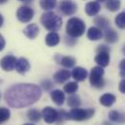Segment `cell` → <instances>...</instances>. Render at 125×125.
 <instances>
[{
  "mask_svg": "<svg viewBox=\"0 0 125 125\" xmlns=\"http://www.w3.org/2000/svg\"><path fill=\"white\" fill-rule=\"evenodd\" d=\"M122 52H123V53L125 54V44H124V46H123V48H122Z\"/></svg>",
  "mask_w": 125,
  "mask_h": 125,
  "instance_id": "cell-38",
  "label": "cell"
},
{
  "mask_svg": "<svg viewBox=\"0 0 125 125\" xmlns=\"http://www.w3.org/2000/svg\"><path fill=\"white\" fill-rule=\"evenodd\" d=\"M56 0H40V6L43 10H52L56 6Z\"/></svg>",
  "mask_w": 125,
  "mask_h": 125,
  "instance_id": "cell-27",
  "label": "cell"
},
{
  "mask_svg": "<svg viewBox=\"0 0 125 125\" xmlns=\"http://www.w3.org/2000/svg\"><path fill=\"white\" fill-rule=\"evenodd\" d=\"M109 118L111 121L118 124H122L125 122V115L117 112V111H112L109 113Z\"/></svg>",
  "mask_w": 125,
  "mask_h": 125,
  "instance_id": "cell-22",
  "label": "cell"
},
{
  "mask_svg": "<svg viewBox=\"0 0 125 125\" xmlns=\"http://www.w3.org/2000/svg\"><path fill=\"white\" fill-rule=\"evenodd\" d=\"M3 22H4V19H3V17H2V15L0 14V27L3 25Z\"/></svg>",
  "mask_w": 125,
  "mask_h": 125,
  "instance_id": "cell-36",
  "label": "cell"
},
{
  "mask_svg": "<svg viewBox=\"0 0 125 125\" xmlns=\"http://www.w3.org/2000/svg\"><path fill=\"white\" fill-rule=\"evenodd\" d=\"M57 115H58V112L52 107H46L42 111V117L44 118L45 122L48 124L56 122Z\"/></svg>",
  "mask_w": 125,
  "mask_h": 125,
  "instance_id": "cell-9",
  "label": "cell"
},
{
  "mask_svg": "<svg viewBox=\"0 0 125 125\" xmlns=\"http://www.w3.org/2000/svg\"><path fill=\"white\" fill-rule=\"evenodd\" d=\"M105 40L107 43L109 44H114L115 42H117L118 40V34L114 28L108 27L107 29H105Z\"/></svg>",
  "mask_w": 125,
  "mask_h": 125,
  "instance_id": "cell-19",
  "label": "cell"
},
{
  "mask_svg": "<svg viewBox=\"0 0 125 125\" xmlns=\"http://www.w3.org/2000/svg\"><path fill=\"white\" fill-rule=\"evenodd\" d=\"M5 39L3 38V36L2 35H0V52L5 48Z\"/></svg>",
  "mask_w": 125,
  "mask_h": 125,
  "instance_id": "cell-35",
  "label": "cell"
},
{
  "mask_svg": "<svg viewBox=\"0 0 125 125\" xmlns=\"http://www.w3.org/2000/svg\"><path fill=\"white\" fill-rule=\"evenodd\" d=\"M98 1H100V2H103V1H105V0H98Z\"/></svg>",
  "mask_w": 125,
  "mask_h": 125,
  "instance_id": "cell-42",
  "label": "cell"
},
{
  "mask_svg": "<svg viewBox=\"0 0 125 125\" xmlns=\"http://www.w3.org/2000/svg\"><path fill=\"white\" fill-rule=\"evenodd\" d=\"M60 42V37L56 32H50L46 38H45V43L47 44L48 47H55L59 44Z\"/></svg>",
  "mask_w": 125,
  "mask_h": 125,
  "instance_id": "cell-15",
  "label": "cell"
},
{
  "mask_svg": "<svg viewBox=\"0 0 125 125\" xmlns=\"http://www.w3.org/2000/svg\"><path fill=\"white\" fill-rule=\"evenodd\" d=\"M79 89V85L76 82H70L64 85V91L68 94H74Z\"/></svg>",
  "mask_w": 125,
  "mask_h": 125,
  "instance_id": "cell-28",
  "label": "cell"
},
{
  "mask_svg": "<svg viewBox=\"0 0 125 125\" xmlns=\"http://www.w3.org/2000/svg\"><path fill=\"white\" fill-rule=\"evenodd\" d=\"M17 58L13 55H6L0 60V66L4 71H12L16 67Z\"/></svg>",
  "mask_w": 125,
  "mask_h": 125,
  "instance_id": "cell-10",
  "label": "cell"
},
{
  "mask_svg": "<svg viewBox=\"0 0 125 125\" xmlns=\"http://www.w3.org/2000/svg\"><path fill=\"white\" fill-rule=\"evenodd\" d=\"M66 32L68 36L73 38L81 37L85 32V23L79 18H71L66 24Z\"/></svg>",
  "mask_w": 125,
  "mask_h": 125,
  "instance_id": "cell-3",
  "label": "cell"
},
{
  "mask_svg": "<svg viewBox=\"0 0 125 125\" xmlns=\"http://www.w3.org/2000/svg\"><path fill=\"white\" fill-rule=\"evenodd\" d=\"M41 22L49 31H57L62 26V19L54 12H47L42 15Z\"/></svg>",
  "mask_w": 125,
  "mask_h": 125,
  "instance_id": "cell-2",
  "label": "cell"
},
{
  "mask_svg": "<svg viewBox=\"0 0 125 125\" xmlns=\"http://www.w3.org/2000/svg\"><path fill=\"white\" fill-rule=\"evenodd\" d=\"M120 5H121L120 0H107L106 2V7L111 12H115L119 10Z\"/></svg>",
  "mask_w": 125,
  "mask_h": 125,
  "instance_id": "cell-26",
  "label": "cell"
},
{
  "mask_svg": "<svg viewBox=\"0 0 125 125\" xmlns=\"http://www.w3.org/2000/svg\"><path fill=\"white\" fill-rule=\"evenodd\" d=\"M27 118L32 122H38L42 118V113H40L38 110L31 109L27 112Z\"/></svg>",
  "mask_w": 125,
  "mask_h": 125,
  "instance_id": "cell-25",
  "label": "cell"
},
{
  "mask_svg": "<svg viewBox=\"0 0 125 125\" xmlns=\"http://www.w3.org/2000/svg\"><path fill=\"white\" fill-rule=\"evenodd\" d=\"M71 76L77 82H83L87 78V71L83 67H76L73 69Z\"/></svg>",
  "mask_w": 125,
  "mask_h": 125,
  "instance_id": "cell-13",
  "label": "cell"
},
{
  "mask_svg": "<svg viewBox=\"0 0 125 125\" xmlns=\"http://www.w3.org/2000/svg\"><path fill=\"white\" fill-rule=\"evenodd\" d=\"M101 10V5L98 1H91L85 5V13L89 17L96 16Z\"/></svg>",
  "mask_w": 125,
  "mask_h": 125,
  "instance_id": "cell-12",
  "label": "cell"
},
{
  "mask_svg": "<svg viewBox=\"0 0 125 125\" xmlns=\"http://www.w3.org/2000/svg\"><path fill=\"white\" fill-rule=\"evenodd\" d=\"M8 0H0V4H4V3H6Z\"/></svg>",
  "mask_w": 125,
  "mask_h": 125,
  "instance_id": "cell-37",
  "label": "cell"
},
{
  "mask_svg": "<svg viewBox=\"0 0 125 125\" xmlns=\"http://www.w3.org/2000/svg\"><path fill=\"white\" fill-rule=\"evenodd\" d=\"M95 62L100 67H107L110 64V49L105 45H101L97 48V55L95 56Z\"/></svg>",
  "mask_w": 125,
  "mask_h": 125,
  "instance_id": "cell-6",
  "label": "cell"
},
{
  "mask_svg": "<svg viewBox=\"0 0 125 125\" xmlns=\"http://www.w3.org/2000/svg\"><path fill=\"white\" fill-rule=\"evenodd\" d=\"M119 75L121 78H125V58L119 63Z\"/></svg>",
  "mask_w": 125,
  "mask_h": 125,
  "instance_id": "cell-33",
  "label": "cell"
},
{
  "mask_svg": "<svg viewBox=\"0 0 125 125\" xmlns=\"http://www.w3.org/2000/svg\"><path fill=\"white\" fill-rule=\"evenodd\" d=\"M0 98H1V94H0Z\"/></svg>",
  "mask_w": 125,
  "mask_h": 125,
  "instance_id": "cell-44",
  "label": "cell"
},
{
  "mask_svg": "<svg viewBox=\"0 0 125 125\" xmlns=\"http://www.w3.org/2000/svg\"><path fill=\"white\" fill-rule=\"evenodd\" d=\"M55 60L57 61V63H60L65 68H72L76 63L75 58L72 56H62L61 57L60 55H56Z\"/></svg>",
  "mask_w": 125,
  "mask_h": 125,
  "instance_id": "cell-20",
  "label": "cell"
},
{
  "mask_svg": "<svg viewBox=\"0 0 125 125\" xmlns=\"http://www.w3.org/2000/svg\"><path fill=\"white\" fill-rule=\"evenodd\" d=\"M0 83H2V81H1V80H0Z\"/></svg>",
  "mask_w": 125,
  "mask_h": 125,
  "instance_id": "cell-43",
  "label": "cell"
},
{
  "mask_svg": "<svg viewBox=\"0 0 125 125\" xmlns=\"http://www.w3.org/2000/svg\"><path fill=\"white\" fill-rule=\"evenodd\" d=\"M34 17V11L33 9L28 6H21L17 11V18L20 21L26 23L29 22Z\"/></svg>",
  "mask_w": 125,
  "mask_h": 125,
  "instance_id": "cell-7",
  "label": "cell"
},
{
  "mask_svg": "<svg viewBox=\"0 0 125 125\" xmlns=\"http://www.w3.org/2000/svg\"><path fill=\"white\" fill-rule=\"evenodd\" d=\"M58 8H59V11L64 16H73L78 10L77 4L72 0H62V1H60Z\"/></svg>",
  "mask_w": 125,
  "mask_h": 125,
  "instance_id": "cell-8",
  "label": "cell"
},
{
  "mask_svg": "<svg viewBox=\"0 0 125 125\" xmlns=\"http://www.w3.org/2000/svg\"><path fill=\"white\" fill-rule=\"evenodd\" d=\"M104 74H105V72H104L103 67H100V66L93 67L89 74L90 84L96 88H103L105 85Z\"/></svg>",
  "mask_w": 125,
  "mask_h": 125,
  "instance_id": "cell-5",
  "label": "cell"
},
{
  "mask_svg": "<svg viewBox=\"0 0 125 125\" xmlns=\"http://www.w3.org/2000/svg\"><path fill=\"white\" fill-rule=\"evenodd\" d=\"M118 88H119V91H120L121 93L125 94V79H123V80L119 83Z\"/></svg>",
  "mask_w": 125,
  "mask_h": 125,
  "instance_id": "cell-34",
  "label": "cell"
},
{
  "mask_svg": "<svg viewBox=\"0 0 125 125\" xmlns=\"http://www.w3.org/2000/svg\"><path fill=\"white\" fill-rule=\"evenodd\" d=\"M116 101V97L114 95V94H111V93H105L103 94L100 99H99V102L102 106L104 107H112Z\"/></svg>",
  "mask_w": 125,
  "mask_h": 125,
  "instance_id": "cell-14",
  "label": "cell"
},
{
  "mask_svg": "<svg viewBox=\"0 0 125 125\" xmlns=\"http://www.w3.org/2000/svg\"><path fill=\"white\" fill-rule=\"evenodd\" d=\"M41 85L43 86V88H44L45 90H50V89L52 88V86H53L52 83L50 80H45V81H43V82L41 83Z\"/></svg>",
  "mask_w": 125,
  "mask_h": 125,
  "instance_id": "cell-32",
  "label": "cell"
},
{
  "mask_svg": "<svg viewBox=\"0 0 125 125\" xmlns=\"http://www.w3.org/2000/svg\"><path fill=\"white\" fill-rule=\"evenodd\" d=\"M71 77V74H70V71L68 70H59L58 72H56L53 76V79H54V82L57 83H65L66 81H68Z\"/></svg>",
  "mask_w": 125,
  "mask_h": 125,
  "instance_id": "cell-18",
  "label": "cell"
},
{
  "mask_svg": "<svg viewBox=\"0 0 125 125\" xmlns=\"http://www.w3.org/2000/svg\"><path fill=\"white\" fill-rule=\"evenodd\" d=\"M103 125H112L111 123H109V122H104V124Z\"/></svg>",
  "mask_w": 125,
  "mask_h": 125,
  "instance_id": "cell-39",
  "label": "cell"
},
{
  "mask_svg": "<svg viewBox=\"0 0 125 125\" xmlns=\"http://www.w3.org/2000/svg\"><path fill=\"white\" fill-rule=\"evenodd\" d=\"M20 1H32V0H20Z\"/></svg>",
  "mask_w": 125,
  "mask_h": 125,
  "instance_id": "cell-41",
  "label": "cell"
},
{
  "mask_svg": "<svg viewBox=\"0 0 125 125\" xmlns=\"http://www.w3.org/2000/svg\"><path fill=\"white\" fill-rule=\"evenodd\" d=\"M23 125H34V124H31V123H25V124H23Z\"/></svg>",
  "mask_w": 125,
  "mask_h": 125,
  "instance_id": "cell-40",
  "label": "cell"
},
{
  "mask_svg": "<svg viewBox=\"0 0 125 125\" xmlns=\"http://www.w3.org/2000/svg\"><path fill=\"white\" fill-rule=\"evenodd\" d=\"M51 98L54 104H56L57 106H62L65 101V93L62 90L55 89L51 92Z\"/></svg>",
  "mask_w": 125,
  "mask_h": 125,
  "instance_id": "cell-16",
  "label": "cell"
},
{
  "mask_svg": "<svg viewBox=\"0 0 125 125\" xmlns=\"http://www.w3.org/2000/svg\"><path fill=\"white\" fill-rule=\"evenodd\" d=\"M42 96L41 88L33 83H18L6 90V103L16 109L28 107L37 102Z\"/></svg>",
  "mask_w": 125,
  "mask_h": 125,
  "instance_id": "cell-1",
  "label": "cell"
},
{
  "mask_svg": "<svg viewBox=\"0 0 125 125\" xmlns=\"http://www.w3.org/2000/svg\"><path fill=\"white\" fill-rule=\"evenodd\" d=\"M57 112H58V115H57V120H56V122H57L58 124L63 123L65 120H68V118H67V113H66L65 111L60 110V111H57Z\"/></svg>",
  "mask_w": 125,
  "mask_h": 125,
  "instance_id": "cell-31",
  "label": "cell"
},
{
  "mask_svg": "<svg viewBox=\"0 0 125 125\" xmlns=\"http://www.w3.org/2000/svg\"><path fill=\"white\" fill-rule=\"evenodd\" d=\"M94 23L100 29H107L108 27H110V21L102 16L96 17L94 19Z\"/></svg>",
  "mask_w": 125,
  "mask_h": 125,
  "instance_id": "cell-23",
  "label": "cell"
},
{
  "mask_svg": "<svg viewBox=\"0 0 125 125\" xmlns=\"http://www.w3.org/2000/svg\"><path fill=\"white\" fill-rule=\"evenodd\" d=\"M11 116V113L9 111V109L7 108H0V123H3L5 121H7Z\"/></svg>",
  "mask_w": 125,
  "mask_h": 125,
  "instance_id": "cell-30",
  "label": "cell"
},
{
  "mask_svg": "<svg viewBox=\"0 0 125 125\" xmlns=\"http://www.w3.org/2000/svg\"><path fill=\"white\" fill-rule=\"evenodd\" d=\"M115 22L116 24V26L120 29H125V12L119 13L115 19Z\"/></svg>",
  "mask_w": 125,
  "mask_h": 125,
  "instance_id": "cell-29",
  "label": "cell"
},
{
  "mask_svg": "<svg viewBox=\"0 0 125 125\" xmlns=\"http://www.w3.org/2000/svg\"><path fill=\"white\" fill-rule=\"evenodd\" d=\"M82 102H81V98L79 95H76V94H70V96L68 97L67 99V105L70 107V108H79L81 106Z\"/></svg>",
  "mask_w": 125,
  "mask_h": 125,
  "instance_id": "cell-24",
  "label": "cell"
},
{
  "mask_svg": "<svg viewBox=\"0 0 125 125\" xmlns=\"http://www.w3.org/2000/svg\"><path fill=\"white\" fill-rule=\"evenodd\" d=\"M39 32H40V29H39L38 25L34 24V23H31V24L27 25L23 29V34L27 38H29V39H35L39 35Z\"/></svg>",
  "mask_w": 125,
  "mask_h": 125,
  "instance_id": "cell-17",
  "label": "cell"
},
{
  "mask_svg": "<svg viewBox=\"0 0 125 125\" xmlns=\"http://www.w3.org/2000/svg\"><path fill=\"white\" fill-rule=\"evenodd\" d=\"M16 70L18 73L23 75L25 73H27L30 69V64L28 62V60L24 57H21L19 59H17V62H16Z\"/></svg>",
  "mask_w": 125,
  "mask_h": 125,
  "instance_id": "cell-11",
  "label": "cell"
},
{
  "mask_svg": "<svg viewBox=\"0 0 125 125\" xmlns=\"http://www.w3.org/2000/svg\"><path fill=\"white\" fill-rule=\"evenodd\" d=\"M95 114L93 109H80L74 108L69 113H67V118L75 121H83L91 118Z\"/></svg>",
  "mask_w": 125,
  "mask_h": 125,
  "instance_id": "cell-4",
  "label": "cell"
},
{
  "mask_svg": "<svg viewBox=\"0 0 125 125\" xmlns=\"http://www.w3.org/2000/svg\"><path fill=\"white\" fill-rule=\"evenodd\" d=\"M103 37V32L102 29L98 28L97 26H92L88 29L87 31V38L90 41H98L100 39H102Z\"/></svg>",
  "mask_w": 125,
  "mask_h": 125,
  "instance_id": "cell-21",
  "label": "cell"
}]
</instances>
